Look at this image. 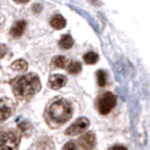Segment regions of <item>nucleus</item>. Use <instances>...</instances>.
<instances>
[{"mask_svg":"<svg viewBox=\"0 0 150 150\" xmlns=\"http://www.w3.org/2000/svg\"><path fill=\"white\" fill-rule=\"evenodd\" d=\"M11 87L16 98L29 99L41 90V82L36 74H26L15 78L11 82Z\"/></svg>","mask_w":150,"mask_h":150,"instance_id":"f257e3e1","label":"nucleus"},{"mask_svg":"<svg viewBox=\"0 0 150 150\" xmlns=\"http://www.w3.org/2000/svg\"><path fill=\"white\" fill-rule=\"evenodd\" d=\"M47 119L53 121L55 125H61L67 122L73 117V107L65 99H55L47 107Z\"/></svg>","mask_w":150,"mask_h":150,"instance_id":"f03ea898","label":"nucleus"},{"mask_svg":"<svg viewBox=\"0 0 150 150\" xmlns=\"http://www.w3.org/2000/svg\"><path fill=\"white\" fill-rule=\"evenodd\" d=\"M20 137L15 130H5L1 133V150H17Z\"/></svg>","mask_w":150,"mask_h":150,"instance_id":"7ed1b4c3","label":"nucleus"},{"mask_svg":"<svg viewBox=\"0 0 150 150\" xmlns=\"http://www.w3.org/2000/svg\"><path fill=\"white\" fill-rule=\"evenodd\" d=\"M116 105V96L112 92H105L98 100V111L101 115H108Z\"/></svg>","mask_w":150,"mask_h":150,"instance_id":"20e7f679","label":"nucleus"},{"mask_svg":"<svg viewBox=\"0 0 150 150\" xmlns=\"http://www.w3.org/2000/svg\"><path fill=\"white\" fill-rule=\"evenodd\" d=\"M88 127H90V121H88L86 117H80V119H78L70 128H67V129H66V134H67V136L79 134V133L84 132Z\"/></svg>","mask_w":150,"mask_h":150,"instance_id":"39448f33","label":"nucleus"},{"mask_svg":"<svg viewBox=\"0 0 150 150\" xmlns=\"http://www.w3.org/2000/svg\"><path fill=\"white\" fill-rule=\"evenodd\" d=\"M78 144L83 150H92L96 144V137L93 132H86L78 140Z\"/></svg>","mask_w":150,"mask_h":150,"instance_id":"423d86ee","label":"nucleus"},{"mask_svg":"<svg viewBox=\"0 0 150 150\" xmlns=\"http://www.w3.org/2000/svg\"><path fill=\"white\" fill-rule=\"evenodd\" d=\"M0 113H1L0 115L1 121H5L13 113V104L5 98H3L1 101H0Z\"/></svg>","mask_w":150,"mask_h":150,"instance_id":"0eeeda50","label":"nucleus"},{"mask_svg":"<svg viewBox=\"0 0 150 150\" xmlns=\"http://www.w3.org/2000/svg\"><path fill=\"white\" fill-rule=\"evenodd\" d=\"M67 79H66L65 75H61V74H54L49 78V82H47V86L53 90H59L62 88L63 86L66 84Z\"/></svg>","mask_w":150,"mask_h":150,"instance_id":"6e6552de","label":"nucleus"},{"mask_svg":"<svg viewBox=\"0 0 150 150\" xmlns=\"http://www.w3.org/2000/svg\"><path fill=\"white\" fill-rule=\"evenodd\" d=\"M25 26H26V23L24 20H20V21H16L15 24H13V26L11 28L9 33L12 37H15V38H18V37L23 36L24 30H25Z\"/></svg>","mask_w":150,"mask_h":150,"instance_id":"1a4fd4ad","label":"nucleus"},{"mask_svg":"<svg viewBox=\"0 0 150 150\" xmlns=\"http://www.w3.org/2000/svg\"><path fill=\"white\" fill-rule=\"evenodd\" d=\"M50 25L54 29H63L66 26V18L62 17L61 15H55L54 17L50 20Z\"/></svg>","mask_w":150,"mask_h":150,"instance_id":"9d476101","label":"nucleus"},{"mask_svg":"<svg viewBox=\"0 0 150 150\" xmlns=\"http://www.w3.org/2000/svg\"><path fill=\"white\" fill-rule=\"evenodd\" d=\"M66 65H67V59L63 55H57V57L53 58L52 61V66L55 69H65Z\"/></svg>","mask_w":150,"mask_h":150,"instance_id":"9b49d317","label":"nucleus"},{"mask_svg":"<svg viewBox=\"0 0 150 150\" xmlns=\"http://www.w3.org/2000/svg\"><path fill=\"white\" fill-rule=\"evenodd\" d=\"M74 45V40L73 37H70L69 34H65V36H62V38L59 40V46L62 47V49H71Z\"/></svg>","mask_w":150,"mask_h":150,"instance_id":"f8f14e48","label":"nucleus"},{"mask_svg":"<svg viewBox=\"0 0 150 150\" xmlns=\"http://www.w3.org/2000/svg\"><path fill=\"white\" fill-rule=\"evenodd\" d=\"M83 61H84V63H87V65H93V63H96L99 61V55L93 52H88L83 55Z\"/></svg>","mask_w":150,"mask_h":150,"instance_id":"ddd939ff","label":"nucleus"},{"mask_svg":"<svg viewBox=\"0 0 150 150\" xmlns=\"http://www.w3.org/2000/svg\"><path fill=\"white\" fill-rule=\"evenodd\" d=\"M11 69H12L13 71H25L26 69H28V63L24 59H17L11 65Z\"/></svg>","mask_w":150,"mask_h":150,"instance_id":"4468645a","label":"nucleus"},{"mask_svg":"<svg viewBox=\"0 0 150 150\" xmlns=\"http://www.w3.org/2000/svg\"><path fill=\"white\" fill-rule=\"evenodd\" d=\"M80 70H82V65H80V62H78V61H73V62L69 65V67H67L69 74H71V75L79 74Z\"/></svg>","mask_w":150,"mask_h":150,"instance_id":"2eb2a0df","label":"nucleus"},{"mask_svg":"<svg viewBox=\"0 0 150 150\" xmlns=\"http://www.w3.org/2000/svg\"><path fill=\"white\" fill-rule=\"evenodd\" d=\"M96 79H98V84L100 87H104L107 84V74L104 73L103 70H99L96 73Z\"/></svg>","mask_w":150,"mask_h":150,"instance_id":"dca6fc26","label":"nucleus"},{"mask_svg":"<svg viewBox=\"0 0 150 150\" xmlns=\"http://www.w3.org/2000/svg\"><path fill=\"white\" fill-rule=\"evenodd\" d=\"M29 129H30V125H29L26 121H23L21 124H18V130H20V132L28 133V132H29Z\"/></svg>","mask_w":150,"mask_h":150,"instance_id":"f3484780","label":"nucleus"},{"mask_svg":"<svg viewBox=\"0 0 150 150\" xmlns=\"http://www.w3.org/2000/svg\"><path fill=\"white\" fill-rule=\"evenodd\" d=\"M63 150H79L75 142H67L65 146H63Z\"/></svg>","mask_w":150,"mask_h":150,"instance_id":"a211bd4d","label":"nucleus"},{"mask_svg":"<svg viewBox=\"0 0 150 150\" xmlns=\"http://www.w3.org/2000/svg\"><path fill=\"white\" fill-rule=\"evenodd\" d=\"M109 150H127V148H124V146H121V145H116V146H112Z\"/></svg>","mask_w":150,"mask_h":150,"instance_id":"6ab92c4d","label":"nucleus"},{"mask_svg":"<svg viewBox=\"0 0 150 150\" xmlns=\"http://www.w3.org/2000/svg\"><path fill=\"white\" fill-rule=\"evenodd\" d=\"M16 3H18V4H25V3H28L29 0H15Z\"/></svg>","mask_w":150,"mask_h":150,"instance_id":"aec40b11","label":"nucleus"}]
</instances>
